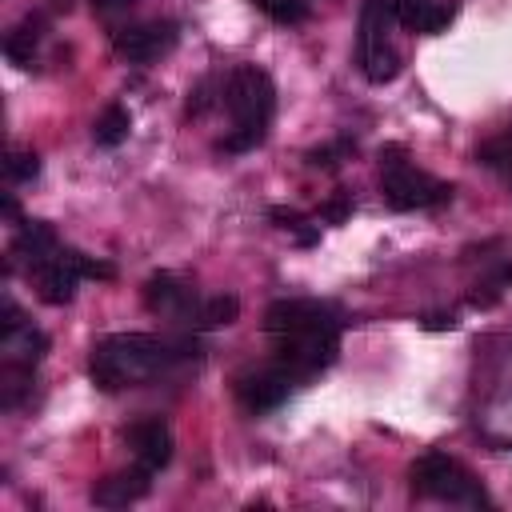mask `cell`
I'll return each mask as SVG.
<instances>
[{
    "mask_svg": "<svg viewBox=\"0 0 512 512\" xmlns=\"http://www.w3.org/2000/svg\"><path fill=\"white\" fill-rule=\"evenodd\" d=\"M252 4L276 24H300L308 16V0H252Z\"/></svg>",
    "mask_w": 512,
    "mask_h": 512,
    "instance_id": "obj_23",
    "label": "cell"
},
{
    "mask_svg": "<svg viewBox=\"0 0 512 512\" xmlns=\"http://www.w3.org/2000/svg\"><path fill=\"white\" fill-rule=\"evenodd\" d=\"M124 440L132 444L136 460H140L144 468H152V472H160V468L172 460V432H168L164 420H140V424H132V428L124 432Z\"/></svg>",
    "mask_w": 512,
    "mask_h": 512,
    "instance_id": "obj_13",
    "label": "cell"
},
{
    "mask_svg": "<svg viewBox=\"0 0 512 512\" xmlns=\"http://www.w3.org/2000/svg\"><path fill=\"white\" fill-rule=\"evenodd\" d=\"M128 4H136V0H92L96 12H120V8H128Z\"/></svg>",
    "mask_w": 512,
    "mask_h": 512,
    "instance_id": "obj_30",
    "label": "cell"
},
{
    "mask_svg": "<svg viewBox=\"0 0 512 512\" xmlns=\"http://www.w3.org/2000/svg\"><path fill=\"white\" fill-rule=\"evenodd\" d=\"M340 328V312L328 300L312 296H284L264 308V332L268 336H304V332H324Z\"/></svg>",
    "mask_w": 512,
    "mask_h": 512,
    "instance_id": "obj_5",
    "label": "cell"
},
{
    "mask_svg": "<svg viewBox=\"0 0 512 512\" xmlns=\"http://www.w3.org/2000/svg\"><path fill=\"white\" fill-rule=\"evenodd\" d=\"M0 352H4V364L36 368V364L44 360V352H48V336L24 320V324H16V328H4V332H0Z\"/></svg>",
    "mask_w": 512,
    "mask_h": 512,
    "instance_id": "obj_15",
    "label": "cell"
},
{
    "mask_svg": "<svg viewBox=\"0 0 512 512\" xmlns=\"http://www.w3.org/2000/svg\"><path fill=\"white\" fill-rule=\"evenodd\" d=\"M144 304L152 308V312H160V316H176V320H196V292L192 288H184L176 276H168V272H156V276H148L144 280Z\"/></svg>",
    "mask_w": 512,
    "mask_h": 512,
    "instance_id": "obj_10",
    "label": "cell"
},
{
    "mask_svg": "<svg viewBox=\"0 0 512 512\" xmlns=\"http://www.w3.org/2000/svg\"><path fill=\"white\" fill-rule=\"evenodd\" d=\"M420 324H424L428 332H452V328H456V316H452V312H428Z\"/></svg>",
    "mask_w": 512,
    "mask_h": 512,
    "instance_id": "obj_28",
    "label": "cell"
},
{
    "mask_svg": "<svg viewBox=\"0 0 512 512\" xmlns=\"http://www.w3.org/2000/svg\"><path fill=\"white\" fill-rule=\"evenodd\" d=\"M344 152H348V140H340V144H324V148H312V152H308V164H312V168H336Z\"/></svg>",
    "mask_w": 512,
    "mask_h": 512,
    "instance_id": "obj_26",
    "label": "cell"
},
{
    "mask_svg": "<svg viewBox=\"0 0 512 512\" xmlns=\"http://www.w3.org/2000/svg\"><path fill=\"white\" fill-rule=\"evenodd\" d=\"M296 384H300V376L292 368H284L280 360H272L264 368H252V372L236 376V396L248 412H268V408L284 404Z\"/></svg>",
    "mask_w": 512,
    "mask_h": 512,
    "instance_id": "obj_7",
    "label": "cell"
},
{
    "mask_svg": "<svg viewBox=\"0 0 512 512\" xmlns=\"http://www.w3.org/2000/svg\"><path fill=\"white\" fill-rule=\"evenodd\" d=\"M80 276H84V252L60 248L52 260H44L36 268V292H40L44 304H68L76 296Z\"/></svg>",
    "mask_w": 512,
    "mask_h": 512,
    "instance_id": "obj_9",
    "label": "cell"
},
{
    "mask_svg": "<svg viewBox=\"0 0 512 512\" xmlns=\"http://www.w3.org/2000/svg\"><path fill=\"white\" fill-rule=\"evenodd\" d=\"M268 220H272L276 228L292 232L300 244H316V228H308L304 212H296V208H284V204H272V208H268Z\"/></svg>",
    "mask_w": 512,
    "mask_h": 512,
    "instance_id": "obj_21",
    "label": "cell"
},
{
    "mask_svg": "<svg viewBox=\"0 0 512 512\" xmlns=\"http://www.w3.org/2000/svg\"><path fill=\"white\" fill-rule=\"evenodd\" d=\"M212 88H216V76H208V80H200V84L192 88V96H188V116H204V112L216 104Z\"/></svg>",
    "mask_w": 512,
    "mask_h": 512,
    "instance_id": "obj_24",
    "label": "cell"
},
{
    "mask_svg": "<svg viewBox=\"0 0 512 512\" xmlns=\"http://www.w3.org/2000/svg\"><path fill=\"white\" fill-rule=\"evenodd\" d=\"M220 104L232 112V132L220 140V152H248L268 136V120L276 112V84L264 68L240 64L224 76Z\"/></svg>",
    "mask_w": 512,
    "mask_h": 512,
    "instance_id": "obj_2",
    "label": "cell"
},
{
    "mask_svg": "<svg viewBox=\"0 0 512 512\" xmlns=\"http://www.w3.org/2000/svg\"><path fill=\"white\" fill-rule=\"evenodd\" d=\"M200 356L196 340H164V336H144V332H116L104 336L92 356H88V376L100 392H120L132 384H144L160 376L176 360Z\"/></svg>",
    "mask_w": 512,
    "mask_h": 512,
    "instance_id": "obj_1",
    "label": "cell"
},
{
    "mask_svg": "<svg viewBox=\"0 0 512 512\" xmlns=\"http://www.w3.org/2000/svg\"><path fill=\"white\" fill-rule=\"evenodd\" d=\"M476 160H480L484 168H492V172H500V176L512 180V132H504V136L480 144V148H476Z\"/></svg>",
    "mask_w": 512,
    "mask_h": 512,
    "instance_id": "obj_20",
    "label": "cell"
},
{
    "mask_svg": "<svg viewBox=\"0 0 512 512\" xmlns=\"http://www.w3.org/2000/svg\"><path fill=\"white\" fill-rule=\"evenodd\" d=\"M84 276H96V280H112V276H116V268H112V264H104V260H88V256H84Z\"/></svg>",
    "mask_w": 512,
    "mask_h": 512,
    "instance_id": "obj_29",
    "label": "cell"
},
{
    "mask_svg": "<svg viewBox=\"0 0 512 512\" xmlns=\"http://www.w3.org/2000/svg\"><path fill=\"white\" fill-rule=\"evenodd\" d=\"M40 36H44V24H40L36 16H24V20L4 36L8 60L20 64V68H28V64H32V52H36V44H40Z\"/></svg>",
    "mask_w": 512,
    "mask_h": 512,
    "instance_id": "obj_16",
    "label": "cell"
},
{
    "mask_svg": "<svg viewBox=\"0 0 512 512\" xmlns=\"http://www.w3.org/2000/svg\"><path fill=\"white\" fill-rule=\"evenodd\" d=\"M412 492L428 496V500H448V504H468V508H488V492L480 488V480L452 456L444 452H424L412 468H408Z\"/></svg>",
    "mask_w": 512,
    "mask_h": 512,
    "instance_id": "obj_4",
    "label": "cell"
},
{
    "mask_svg": "<svg viewBox=\"0 0 512 512\" xmlns=\"http://www.w3.org/2000/svg\"><path fill=\"white\" fill-rule=\"evenodd\" d=\"M236 316H240V300H236V296H208V300H200L192 324H196L200 332H212V328L236 324Z\"/></svg>",
    "mask_w": 512,
    "mask_h": 512,
    "instance_id": "obj_19",
    "label": "cell"
},
{
    "mask_svg": "<svg viewBox=\"0 0 512 512\" xmlns=\"http://www.w3.org/2000/svg\"><path fill=\"white\" fill-rule=\"evenodd\" d=\"M340 352V328H324V332H304V336H276V356L284 368H292L300 380L328 368Z\"/></svg>",
    "mask_w": 512,
    "mask_h": 512,
    "instance_id": "obj_6",
    "label": "cell"
},
{
    "mask_svg": "<svg viewBox=\"0 0 512 512\" xmlns=\"http://www.w3.org/2000/svg\"><path fill=\"white\" fill-rule=\"evenodd\" d=\"M148 476H152V468H144V464H136V468H128V472H112V476H104V480L92 484V504H100V508L136 504V500L148 496V488H152Z\"/></svg>",
    "mask_w": 512,
    "mask_h": 512,
    "instance_id": "obj_11",
    "label": "cell"
},
{
    "mask_svg": "<svg viewBox=\"0 0 512 512\" xmlns=\"http://www.w3.org/2000/svg\"><path fill=\"white\" fill-rule=\"evenodd\" d=\"M4 172L8 180H36L40 176V156L28 148H8L4 152Z\"/></svg>",
    "mask_w": 512,
    "mask_h": 512,
    "instance_id": "obj_22",
    "label": "cell"
},
{
    "mask_svg": "<svg viewBox=\"0 0 512 512\" xmlns=\"http://www.w3.org/2000/svg\"><path fill=\"white\" fill-rule=\"evenodd\" d=\"M172 44H176V24L172 20H144V24L112 32V48L128 64H148V60L164 56Z\"/></svg>",
    "mask_w": 512,
    "mask_h": 512,
    "instance_id": "obj_8",
    "label": "cell"
},
{
    "mask_svg": "<svg viewBox=\"0 0 512 512\" xmlns=\"http://www.w3.org/2000/svg\"><path fill=\"white\" fill-rule=\"evenodd\" d=\"M452 16H456V4H448V0H396V20L420 36L444 32L452 24Z\"/></svg>",
    "mask_w": 512,
    "mask_h": 512,
    "instance_id": "obj_14",
    "label": "cell"
},
{
    "mask_svg": "<svg viewBox=\"0 0 512 512\" xmlns=\"http://www.w3.org/2000/svg\"><path fill=\"white\" fill-rule=\"evenodd\" d=\"M500 284L504 280H488V284H476V292H468V304L472 308H492L500 300Z\"/></svg>",
    "mask_w": 512,
    "mask_h": 512,
    "instance_id": "obj_27",
    "label": "cell"
},
{
    "mask_svg": "<svg viewBox=\"0 0 512 512\" xmlns=\"http://www.w3.org/2000/svg\"><path fill=\"white\" fill-rule=\"evenodd\" d=\"M360 68L372 84H388L400 72V56L392 44H372V48H360Z\"/></svg>",
    "mask_w": 512,
    "mask_h": 512,
    "instance_id": "obj_17",
    "label": "cell"
},
{
    "mask_svg": "<svg viewBox=\"0 0 512 512\" xmlns=\"http://www.w3.org/2000/svg\"><path fill=\"white\" fill-rule=\"evenodd\" d=\"M348 212H352V192H344V188H336V196L320 204V216H324L328 224H340V220H348Z\"/></svg>",
    "mask_w": 512,
    "mask_h": 512,
    "instance_id": "obj_25",
    "label": "cell"
},
{
    "mask_svg": "<svg viewBox=\"0 0 512 512\" xmlns=\"http://www.w3.org/2000/svg\"><path fill=\"white\" fill-rule=\"evenodd\" d=\"M0 208H4L8 220H16V200H12V196H0Z\"/></svg>",
    "mask_w": 512,
    "mask_h": 512,
    "instance_id": "obj_31",
    "label": "cell"
},
{
    "mask_svg": "<svg viewBox=\"0 0 512 512\" xmlns=\"http://www.w3.org/2000/svg\"><path fill=\"white\" fill-rule=\"evenodd\" d=\"M128 128H132L128 108L112 104V108H104V112L96 116V124H92V140H96L100 148H116V144H124V140H128Z\"/></svg>",
    "mask_w": 512,
    "mask_h": 512,
    "instance_id": "obj_18",
    "label": "cell"
},
{
    "mask_svg": "<svg viewBox=\"0 0 512 512\" xmlns=\"http://www.w3.org/2000/svg\"><path fill=\"white\" fill-rule=\"evenodd\" d=\"M380 192H384V204L396 208V212L436 208V204H448L452 200V184H444V180L412 168L404 160V148L400 144L380 148Z\"/></svg>",
    "mask_w": 512,
    "mask_h": 512,
    "instance_id": "obj_3",
    "label": "cell"
},
{
    "mask_svg": "<svg viewBox=\"0 0 512 512\" xmlns=\"http://www.w3.org/2000/svg\"><path fill=\"white\" fill-rule=\"evenodd\" d=\"M60 248H64V244H60V236H56V228H52L48 220H20V228H16V236H12V256H20L32 272H36L44 260H52Z\"/></svg>",
    "mask_w": 512,
    "mask_h": 512,
    "instance_id": "obj_12",
    "label": "cell"
}]
</instances>
